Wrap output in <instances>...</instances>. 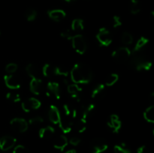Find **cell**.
Masks as SVG:
<instances>
[{
    "label": "cell",
    "instance_id": "cell-1",
    "mask_svg": "<svg viewBox=\"0 0 154 153\" xmlns=\"http://www.w3.org/2000/svg\"><path fill=\"white\" fill-rule=\"evenodd\" d=\"M71 79L74 83L87 84L93 79V71L88 65L77 63L71 70Z\"/></svg>",
    "mask_w": 154,
    "mask_h": 153
},
{
    "label": "cell",
    "instance_id": "cell-2",
    "mask_svg": "<svg viewBox=\"0 0 154 153\" xmlns=\"http://www.w3.org/2000/svg\"><path fill=\"white\" fill-rule=\"evenodd\" d=\"M72 46L75 52L80 55H83L86 52L87 50V42L86 38L82 34H76L74 35L72 38Z\"/></svg>",
    "mask_w": 154,
    "mask_h": 153
},
{
    "label": "cell",
    "instance_id": "cell-3",
    "mask_svg": "<svg viewBox=\"0 0 154 153\" xmlns=\"http://www.w3.org/2000/svg\"><path fill=\"white\" fill-rule=\"evenodd\" d=\"M130 56L131 50L126 46H121V47L115 50L111 54V56L114 58V59L120 63H123L127 61Z\"/></svg>",
    "mask_w": 154,
    "mask_h": 153
},
{
    "label": "cell",
    "instance_id": "cell-4",
    "mask_svg": "<svg viewBox=\"0 0 154 153\" xmlns=\"http://www.w3.org/2000/svg\"><path fill=\"white\" fill-rule=\"evenodd\" d=\"M96 39L102 46H108L112 43V36L109 30L106 28H99L97 34H96Z\"/></svg>",
    "mask_w": 154,
    "mask_h": 153
},
{
    "label": "cell",
    "instance_id": "cell-5",
    "mask_svg": "<svg viewBox=\"0 0 154 153\" xmlns=\"http://www.w3.org/2000/svg\"><path fill=\"white\" fill-rule=\"evenodd\" d=\"M41 106H42L41 101L35 98H29L21 104V107L26 112H29L32 110L39 109Z\"/></svg>",
    "mask_w": 154,
    "mask_h": 153
},
{
    "label": "cell",
    "instance_id": "cell-6",
    "mask_svg": "<svg viewBox=\"0 0 154 153\" xmlns=\"http://www.w3.org/2000/svg\"><path fill=\"white\" fill-rule=\"evenodd\" d=\"M10 125L14 130L19 133H23L29 128L28 122L23 118H14L11 120Z\"/></svg>",
    "mask_w": 154,
    "mask_h": 153
},
{
    "label": "cell",
    "instance_id": "cell-7",
    "mask_svg": "<svg viewBox=\"0 0 154 153\" xmlns=\"http://www.w3.org/2000/svg\"><path fill=\"white\" fill-rule=\"evenodd\" d=\"M17 142V139L12 136H4L0 138V149L2 152H8L13 148Z\"/></svg>",
    "mask_w": 154,
    "mask_h": 153
},
{
    "label": "cell",
    "instance_id": "cell-8",
    "mask_svg": "<svg viewBox=\"0 0 154 153\" xmlns=\"http://www.w3.org/2000/svg\"><path fill=\"white\" fill-rule=\"evenodd\" d=\"M48 91L47 96L54 97L57 100H60L61 98V92H60V84L57 82H49L47 85Z\"/></svg>",
    "mask_w": 154,
    "mask_h": 153
},
{
    "label": "cell",
    "instance_id": "cell-9",
    "mask_svg": "<svg viewBox=\"0 0 154 153\" xmlns=\"http://www.w3.org/2000/svg\"><path fill=\"white\" fill-rule=\"evenodd\" d=\"M5 86L11 89H18L20 88L21 82L19 78L13 74H7L4 76Z\"/></svg>",
    "mask_w": 154,
    "mask_h": 153
},
{
    "label": "cell",
    "instance_id": "cell-10",
    "mask_svg": "<svg viewBox=\"0 0 154 153\" xmlns=\"http://www.w3.org/2000/svg\"><path fill=\"white\" fill-rule=\"evenodd\" d=\"M92 152L94 153H102L108 149V144L102 138H96L91 142Z\"/></svg>",
    "mask_w": 154,
    "mask_h": 153
},
{
    "label": "cell",
    "instance_id": "cell-11",
    "mask_svg": "<svg viewBox=\"0 0 154 153\" xmlns=\"http://www.w3.org/2000/svg\"><path fill=\"white\" fill-rule=\"evenodd\" d=\"M48 118L49 120L54 124H57L60 122L61 119V115H60V110L55 105H51L49 108L48 112Z\"/></svg>",
    "mask_w": 154,
    "mask_h": 153
},
{
    "label": "cell",
    "instance_id": "cell-12",
    "mask_svg": "<svg viewBox=\"0 0 154 153\" xmlns=\"http://www.w3.org/2000/svg\"><path fill=\"white\" fill-rule=\"evenodd\" d=\"M30 91L34 94H40L43 88V82L40 78H32L29 83Z\"/></svg>",
    "mask_w": 154,
    "mask_h": 153
},
{
    "label": "cell",
    "instance_id": "cell-13",
    "mask_svg": "<svg viewBox=\"0 0 154 153\" xmlns=\"http://www.w3.org/2000/svg\"><path fill=\"white\" fill-rule=\"evenodd\" d=\"M108 124L110 128L113 130L114 133H118L122 127V122L120 118L117 115L113 114L110 116L109 120L108 122Z\"/></svg>",
    "mask_w": 154,
    "mask_h": 153
},
{
    "label": "cell",
    "instance_id": "cell-14",
    "mask_svg": "<svg viewBox=\"0 0 154 153\" xmlns=\"http://www.w3.org/2000/svg\"><path fill=\"white\" fill-rule=\"evenodd\" d=\"M49 17L55 22H60L65 19L66 16V13L62 9H52L48 11Z\"/></svg>",
    "mask_w": 154,
    "mask_h": 153
},
{
    "label": "cell",
    "instance_id": "cell-15",
    "mask_svg": "<svg viewBox=\"0 0 154 153\" xmlns=\"http://www.w3.org/2000/svg\"><path fill=\"white\" fill-rule=\"evenodd\" d=\"M68 143H69V141L66 136H65L64 135H60L54 140V147L56 149L63 151L64 148L68 146Z\"/></svg>",
    "mask_w": 154,
    "mask_h": 153
},
{
    "label": "cell",
    "instance_id": "cell-16",
    "mask_svg": "<svg viewBox=\"0 0 154 153\" xmlns=\"http://www.w3.org/2000/svg\"><path fill=\"white\" fill-rule=\"evenodd\" d=\"M54 134H55V129L54 127L50 125L42 128L39 130L38 132L39 137L45 140L51 139L54 136Z\"/></svg>",
    "mask_w": 154,
    "mask_h": 153
},
{
    "label": "cell",
    "instance_id": "cell-17",
    "mask_svg": "<svg viewBox=\"0 0 154 153\" xmlns=\"http://www.w3.org/2000/svg\"><path fill=\"white\" fill-rule=\"evenodd\" d=\"M95 109H96V106H95L94 104H90L83 110L81 118L87 122L89 118H90V117L93 116V114L94 113Z\"/></svg>",
    "mask_w": 154,
    "mask_h": 153
},
{
    "label": "cell",
    "instance_id": "cell-18",
    "mask_svg": "<svg viewBox=\"0 0 154 153\" xmlns=\"http://www.w3.org/2000/svg\"><path fill=\"white\" fill-rule=\"evenodd\" d=\"M105 91V86L104 84H98L96 87L93 89L92 92L91 97L92 98L96 99V98H99L102 96L104 95Z\"/></svg>",
    "mask_w": 154,
    "mask_h": 153
},
{
    "label": "cell",
    "instance_id": "cell-19",
    "mask_svg": "<svg viewBox=\"0 0 154 153\" xmlns=\"http://www.w3.org/2000/svg\"><path fill=\"white\" fill-rule=\"evenodd\" d=\"M58 124L60 125V128L64 134L70 133L72 130V127H73V123L72 122L67 119L63 120L62 118Z\"/></svg>",
    "mask_w": 154,
    "mask_h": 153
},
{
    "label": "cell",
    "instance_id": "cell-20",
    "mask_svg": "<svg viewBox=\"0 0 154 153\" xmlns=\"http://www.w3.org/2000/svg\"><path fill=\"white\" fill-rule=\"evenodd\" d=\"M42 74L46 77H51L56 75V66L51 64H45L42 68Z\"/></svg>",
    "mask_w": 154,
    "mask_h": 153
},
{
    "label": "cell",
    "instance_id": "cell-21",
    "mask_svg": "<svg viewBox=\"0 0 154 153\" xmlns=\"http://www.w3.org/2000/svg\"><path fill=\"white\" fill-rule=\"evenodd\" d=\"M151 67H152L151 62L144 59L143 60V61L140 62L138 64H136L134 68H135L136 70H138V71H142V70L147 71V70H150Z\"/></svg>",
    "mask_w": 154,
    "mask_h": 153
},
{
    "label": "cell",
    "instance_id": "cell-22",
    "mask_svg": "<svg viewBox=\"0 0 154 153\" xmlns=\"http://www.w3.org/2000/svg\"><path fill=\"white\" fill-rule=\"evenodd\" d=\"M26 70L31 78H39L38 70L37 67L33 64H27L26 67Z\"/></svg>",
    "mask_w": 154,
    "mask_h": 153
},
{
    "label": "cell",
    "instance_id": "cell-23",
    "mask_svg": "<svg viewBox=\"0 0 154 153\" xmlns=\"http://www.w3.org/2000/svg\"><path fill=\"white\" fill-rule=\"evenodd\" d=\"M144 118L147 122H154V106H148L144 112Z\"/></svg>",
    "mask_w": 154,
    "mask_h": 153
},
{
    "label": "cell",
    "instance_id": "cell-24",
    "mask_svg": "<svg viewBox=\"0 0 154 153\" xmlns=\"http://www.w3.org/2000/svg\"><path fill=\"white\" fill-rule=\"evenodd\" d=\"M148 42H149V39L147 38L144 37V36L140 38L138 40V41H137L136 44H135V48H134V52H140V51H141V50H142L143 48H144V46L148 44Z\"/></svg>",
    "mask_w": 154,
    "mask_h": 153
},
{
    "label": "cell",
    "instance_id": "cell-25",
    "mask_svg": "<svg viewBox=\"0 0 154 153\" xmlns=\"http://www.w3.org/2000/svg\"><path fill=\"white\" fill-rule=\"evenodd\" d=\"M72 32H79L82 31L84 28V20L81 19H75L72 22L71 26Z\"/></svg>",
    "mask_w": 154,
    "mask_h": 153
},
{
    "label": "cell",
    "instance_id": "cell-26",
    "mask_svg": "<svg viewBox=\"0 0 154 153\" xmlns=\"http://www.w3.org/2000/svg\"><path fill=\"white\" fill-rule=\"evenodd\" d=\"M129 10L132 14H138L141 11V6L138 0H131L129 3Z\"/></svg>",
    "mask_w": 154,
    "mask_h": 153
},
{
    "label": "cell",
    "instance_id": "cell-27",
    "mask_svg": "<svg viewBox=\"0 0 154 153\" xmlns=\"http://www.w3.org/2000/svg\"><path fill=\"white\" fill-rule=\"evenodd\" d=\"M82 88L81 86H78V84L76 83H72V84H69L67 87V91L72 95L74 94H79L80 93L82 92Z\"/></svg>",
    "mask_w": 154,
    "mask_h": 153
},
{
    "label": "cell",
    "instance_id": "cell-28",
    "mask_svg": "<svg viewBox=\"0 0 154 153\" xmlns=\"http://www.w3.org/2000/svg\"><path fill=\"white\" fill-rule=\"evenodd\" d=\"M25 16L27 21H34L37 17V11L33 8H28L25 12Z\"/></svg>",
    "mask_w": 154,
    "mask_h": 153
},
{
    "label": "cell",
    "instance_id": "cell-29",
    "mask_svg": "<svg viewBox=\"0 0 154 153\" xmlns=\"http://www.w3.org/2000/svg\"><path fill=\"white\" fill-rule=\"evenodd\" d=\"M119 80V75L117 74L113 73L111 74H110L108 76V78L106 79L105 81V85L107 86H112L113 85L116 83L117 82V80Z\"/></svg>",
    "mask_w": 154,
    "mask_h": 153
},
{
    "label": "cell",
    "instance_id": "cell-30",
    "mask_svg": "<svg viewBox=\"0 0 154 153\" xmlns=\"http://www.w3.org/2000/svg\"><path fill=\"white\" fill-rule=\"evenodd\" d=\"M121 40L124 44L129 45L133 42V37H132V35L130 33L126 32H124L122 34Z\"/></svg>",
    "mask_w": 154,
    "mask_h": 153
},
{
    "label": "cell",
    "instance_id": "cell-31",
    "mask_svg": "<svg viewBox=\"0 0 154 153\" xmlns=\"http://www.w3.org/2000/svg\"><path fill=\"white\" fill-rule=\"evenodd\" d=\"M69 71L66 68L63 66H56V75L67 77L69 76Z\"/></svg>",
    "mask_w": 154,
    "mask_h": 153
},
{
    "label": "cell",
    "instance_id": "cell-32",
    "mask_svg": "<svg viewBox=\"0 0 154 153\" xmlns=\"http://www.w3.org/2000/svg\"><path fill=\"white\" fill-rule=\"evenodd\" d=\"M76 128L79 133L84 132L86 130V129H87V122H85L81 118V119L78 120V122H77Z\"/></svg>",
    "mask_w": 154,
    "mask_h": 153
},
{
    "label": "cell",
    "instance_id": "cell-33",
    "mask_svg": "<svg viewBox=\"0 0 154 153\" xmlns=\"http://www.w3.org/2000/svg\"><path fill=\"white\" fill-rule=\"evenodd\" d=\"M114 153H131L130 150L128 149L125 144L122 145H116L114 147Z\"/></svg>",
    "mask_w": 154,
    "mask_h": 153
},
{
    "label": "cell",
    "instance_id": "cell-34",
    "mask_svg": "<svg viewBox=\"0 0 154 153\" xmlns=\"http://www.w3.org/2000/svg\"><path fill=\"white\" fill-rule=\"evenodd\" d=\"M6 98L8 100H11V101L14 102V103L20 101L21 100V97L19 94H14V93L11 92L7 93V94H6Z\"/></svg>",
    "mask_w": 154,
    "mask_h": 153
},
{
    "label": "cell",
    "instance_id": "cell-35",
    "mask_svg": "<svg viewBox=\"0 0 154 153\" xmlns=\"http://www.w3.org/2000/svg\"><path fill=\"white\" fill-rule=\"evenodd\" d=\"M18 67L17 64H15V63H9L6 65L5 67V71L7 72L8 74H12L14 72H16V70H17Z\"/></svg>",
    "mask_w": 154,
    "mask_h": 153
},
{
    "label": "cell",
    "instance_id": "cell-36",
    "mask_svg": "<svg viewBox=\"0 0 154 153\" xmlns=\"http://www.w3.org/2000/svg\"><path fill=\"white\" fill-rule=\"evenodd\" d=\"M44 122V118L42 116H35L29 119V123L31 125H38Z\"/></svg>",
    "mask_w": 154,
    "mask_h": 153
},
{
    "label": "cell",
    "instance_id": "cell-37",
    "mask_svg": "<svg viewBox=\"0 0 154 153\" xmlns=\"http://www.w3.org/2000/svg\"><path fill=\"white\" fill-rule=\"evenodd\" d=\"M12 153H30L26 147L23 145H17L14 147Z\"/></svg>",
    "mask_w": 154,
    "mask_h": 153
},
{
    "label": "cell",
    "instance_id": "cell-38",
    "mask_svg": "<svg viewBox=\"0 0 154 153\" xmlns=\"http://www.w3.org/2000/svg\"><path fill=\"white\" fill-rule=\"evenodd\" d=\"M74 106L69 104H66L63 105V110H64L65 115L66 116H70L72 115V112H73Z\"/></svg>",
    "mask_w": 154,
    "mask_h": 153
},
{
    "label": "cell",
    "instance_id": "cell-39",
    "mask_svg": "<svg viewBox=\"0 0 154 153\" xmlns=\"http://www.w3.org/2000/svg\"><path fill=\"white\" fill-rule=\"evenodd\" d=\"M73 36L72 29H66L61 32V37L63 38L66 39V40H72Z\"/></svg>",
    "mask_w": 154,
    "mask_h": 153
},
{
    "label": "cell",
    "instance_id": "cell-40",
    "mask_svg": "<svg viewBox=\"0 0 154 153\" xmlns=\"http://www.w3.org/2000/svg\"><path fill=\"white\" fill-rule=\"evenodd\" d=\"M112 26L114 28H118L122 26L121 19L119 16H114L112 18Z\"/></svg>",
    "mask_w": 154,
    "mask_h": 153
},
{
    "label": "cell",
    "instance_id": "cell-41",
    "mask_svg": "<svg viewBox=\"0 0 154 153\" xmlns=\"http://www.w3.org/2000/svg\"><path fill=\"white\" fill-rule=\"evenodd\" d=\"M69 142H70V144H72V146H78L80 144V142H81V139H80L79 137H78V136H73V137H72L70 139Z\"/></svg>",
    "mask_w": 154,
    "mask_h": 153
},
{
    "label": "cell",
    "instance_id": "cell-42",
    "mask_svg": "<svg viewBox=\"0 0 154 153\" xmlns=\"http://www.w3.org/2000/svg\"><path fill=\"white\" fill-rule=\"evenodd\" d=\"M146 150H147V147H146V146L144 145L141 146H139L138 148H137V153H145Z\"/></svg>",
    "mask_w": 154,
    "mask_h": 153
},
{
    "label": "cell",
    "instance_id": "cell-43",
    "mask_svg": "<svg viewBox=\"0 0 154 153\" xmlns=\"http://www.w3.org/2000/svg\"><path fill=\"white\" fill-rule=\"evenodd\" d=\"M65 153H77V152L75 149H70V150H69V151L66 152Z\"/></svg>",
    "mask_w": 154,
    "mask_h": 153
},
{
    "label": "cell",
    "instance_id": "cell-44",
    "mask_svg": "<svg viewBox=\"0 0 154 153\" xmlns=\"http://www.w3.org/2000/svg\"><path fill=\"white\" fill-rule=\"evenodd\" d=\"M65 2H72L75 1V0H64Z\"/></svg>",
    "mask_w": 154,
    "mask_h": 153
},
{
    "label": "cell",
    "instance_id": "cell-45",
    "mask_svg": "<svg viewBox=\"0 0 154 153\" xmlns=\"http://www.w3.org/2000/svg\"><path fill=\"white\" fill-rule=\"evenodd\" d=\"M0 153H8V152H2H2H0Z\"/></svg>",
    "mask_w": 154,
    "mask_h": 153
},
{
    "label": "cell",
    "instance_id": "cell-46",
    "mask_svg": "<svg viewBox=\"0 0 154 153\" xmlns=\"http://www.w3.org/2000/svg\"><path fill=\"white\" fill-rule=\"evenodd\" d=\"M90 153H94V152H92V151H91V152H90Z\"/></svg>",
    "mask_w": 154,
    "mask_h": 153
}]
</instances>
